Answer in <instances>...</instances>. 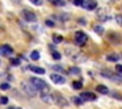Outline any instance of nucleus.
<instances>
[{
    "label": "nucleus",
    "mask_w": 122,
    "mask_h": 109,
    "mask_svg": "<svg viewBox=\"0 0 122 109\" xmlns=\"http://www.w3.org/2000/svg\"><path fill=\"white\" fill-rule=\"evenodd\" d=\"M30 84H32L37 91L47 89V85H46V83L43 82L42 79H38V78H32V79H30Z\"/></svg>",
    "instance_id": "nucleus-1"
},
{
    "label": "nucleus",
    "mask_w": 122,
    "mask_h": 109,
    "mask_svg": "<svg viewBox=\"0 0 122 109\" xmlns=\"http://www.w3.org/2000/svg\"><path fill=\"white\" fill-rule=\"evenodd\" d=\"M87 41H88V37H87V34H85V33L76 32V34H75V43H76V45L83 46V45H85V43H87Z\"/></svg>",
    "instance_id": "nucleus-2"
},
{
    "label": "nucleus",
    "mask_w": 122,
    "mask_h": 109,
    "mask_svg": "<svg viewBox=\"0 0 122 109\" xmlns=\"http://www.w3.org/2000/svg\"><path fill=\"white\" fill-rule=\"evenodd\" d=\"M21 87H22V89L25 91V93H26L29 97H34L36 93H37V89H36L32 84H29V83H22Z\"/></svg>",
    "instance_id": "nucleus-3"
},
{
    "label": "nucleus",
    "mask_w": 122,
    "mask_h": 109,
    "mask_svg": "<svg viewBox=\"0 0 122 109\" xmlns=\"http://www.w3.org/2000/svg\"><path fill=\"white\" fill-rule=\"evenodd\" d=\"M22 17H24V20L28 21V22L37 21V16H36V13H33V12H30V11H22Z\"/></svg>",
    "instance_id": "nucleus-4"
},
{
    "label": "nucleus",
    "mask_w": 122,
    "mask_h": 109,
    "mask_svg": "<svg viewBox=\"0 0 122 109\" xmlns=\"http://www.w3.org/2000/svg\"><path fill=\"white\" fill-rule=\"evenodd\" d=\"M50 79L53 80L55 84H64V83H66V79H64L62 75H59V74H51Z\"/></svg>",
    "instance_id": "nucleus-5"
},
{
    "label": "nucleus",
    "mask_w": 122,
    "mask_h": 109,
    "mask_svg": "<svg viewBox=\"0 0 122 109\" xmlns=\"http://www.w3.org/2000/svg\"><path fill=\"white\" fill-rule=\"evenodd\" d=\"M83 7L85 9H88V11H93V9L97 8V1L96 0H87V1H84Z\"/></svg>",
    "instance_id": "nucleus-6"
},
{
    "label": "nucleus",
    "mask_w": 122,
    "mask_h": 109,
    "mask_svg": "<svg viewBox=\"0 0 122 109\" xmlns=\"http://www.w3.org/2000/svg\"><path fill=\"white\" fill-rule=\"evenodd\" d=\"M80 99H81L83 101H93L96 100V95L92 92H81V95H80Z\"/></svg>",
    "instance_id": "nucleus-7"
},
{
    "label": "nucleus",
    "mask_w": 122,
    "mask_h": 109,
    "mask_svg": "<svg viewBox=\"0 0 122 109\" xmlns=\"http://www.w3.org/2000/svg\"><path fill=\"white\" fill-rule=\"evenodd\" d=\"M53 101H55V103L58 104V105H61V106H66L67 104H68L66 99L62 97L61 95H54V96H53Z\"/></svg>",
    "instance_id": "nucleus-8"
},
{
    "label": "nucleus",
    "mask_w": 122,
    "mask_h": 109,
    "mask_svg": "<svg viewBox=\"0 0 122 109\" xmlns=\"http://www.w3.org/2000/svg\"><path fill=\"white\" fill-rule=\"evenodd\" d=\"M41 99H42L43 103H49V104L53 103V96H51L50 93H47V92H42V93H41Z\"/></svg>",
    "instance_id": "nucleus-9"
},
{
    "label": "nucleus",
    "mask_w": 122,
    "mask_h": 109,
    "mask_svg": "<svg viewBox=\"0 0 122 109\" xmlns=\"http://www.w3.org/2000/svg\"><path fill=\"white\" fill-rule=\"evenodd\" d=\"M1 51H3L4 55H12V54H13V49L9 45H3L1 46Z\"/></svg>",
    "instance_id": "nucleus-10"
},
{
    "label": "nucleus",
    "mask_w": 122,
    "mask_h": 109,
    "mask_svg": "<svg viewBox=\"0 0 122 109\" xmlns=\"http://www.w3.org/2000/svg\"><path fill=\"white\" fill-rule=\"evenodd\" d=\"M28 70H32L33 72H36V74H38V75H43V74H45V70H43L42 67H37V66H28Z\"/></svg>",
    "instance_id": "nucleus-11"
},
{
    "label": "nucleus",
    "mask_w": 122,
    "mask_h": 109,
    "mask_svg": "<svg viewBox=\"0 0 122 109\" xmlns=\"http://www.w3.org/2000/svg\"><path fill=\"white\" fill-rule=\"evenodd\" d=\"M108 38H109V41H110L112 43H119V42H121V41H119V40H121V37H119L118 34H116V33H112V34H109Z\"/></svg>",
    "instance_id": "nucleus-12"
},
{
    "label": "nucleus",
    "mask_w": 122,
    "mask_h": 109,
    "mask_svg": "<svg viewBox=\"0 0 122 109\" xmlns=\"http://www.w3.org/2000/svg\"><path fill=\"white\" fill-rule=\"evenodd\" d=\"M106 61L117 62V61H119V55H118V54H116V53H112V54H109V55L106 57Z\"/></svg>",
    "instance_id": "nucleus-13"
},
{
    "label": "nucleus",
    "mask_w": 122,
    "mask_h": 109,
    "mask_svg": "<svg viewBox=\"0 0 122 109\" xmlns=\"http://www.w3.org/2000/svg\"><path fill=\"white\" fill-rule=\"evenodd\" d=\"M96 91H97V92H100V93H102V95L109 93L108 87H105V85H97V87H96Z\"/></svg>",
    "instance_id": "nucleus-14"
},
{
    "label": "nucleus",
    "mask_w": 122,
    "mask_h": 109,
    "mask_svg": "<svg viewBox=\"0 0 122 109\" xmlns=\"http://www.w3.org/2000/svg\"><path fill=\"white\" fill-rule=\"evenodd\" d=\"M50 3H53L54 5H56V7H63L64 4H66V1L64 0H49Z\"/></svg>",
    "instance_id": "nucleus-15"
},
{
    "label": "nucleus",
    "mask_w": 122,
    "mask_h": 109,
    "mask_svg": "<svg viewBox=\"0 0 122 109\" xmlns=\"http://www.w3.org/2000/svg\"><path fill=\"white\" fill-rule=\"evenodd\" d=\"M72 87H74L75 89H80V88L83 87V83H81V82H79V80H76V82L72 83Z\"/></svg>",
    "instance_id": "nucleus-16"
},
{
    "label": "nucleus",
    "mask_w": 122,
    "mask_h": 109,
    "mask_svg": "<svg viewBox=\"0 0 122 109\" xmlns=\"http://www.w3.org/2000/svg\"><path fill=\"white\" fill-rule=\"evenodd\" d=\"M30 58H32L33 61H38V59H40V53H38V51H33V53L30 54Z\"/></svg>",
    "instance_id": "nucleus-17"
},
{
    "label": "nucleus",
    "mask_w": 122,
    "mask_h": 109,
    "mask_svg": "<svg viewBox=\"0 0 122 109\" xmlns=\"http://www.w3.org/2000/svg\"><path fill=\"white\" fill-rule=\"evenodd\" d=\"M70 74H72V75H79V74H80V70L77 68V67H71V68H70Z\"/></svg>",
    "instance_id": "nucleus-18"
},
{
    "label": "nucleus",
    "mask_w": 122,
    "mask_h": 109,
    "mask_svg": "<svg viewBox=\"0 0 122 109\" xmlns=\"http://www.w3.org/2000/svg\"><path fill=\"white\" fill-rule=\"evenodd\" d=\"M72 101H74V103L76 104V105H81V104L84 103V101H83L80 97H72Z\"/></svg>",
    "instance_id": "nucleus-19"
},
{
    "label": "nucleus",
    "mask_w": 122,
    "mask_h": 109,
    "mask_svg": "<svg viewBox=\"0 0 122 109\" xmlns=\"http://www.w3.org/2000/svg\"><path fill=\"white\" fill-rule=\"evenodd\" d=\"M93 29H95V32L96 33H97V34H102V33H104V29H102V28H101V26H98V25H96V26L95 28H93Z\"/></svg>",
    "instance_id": "nucleus-20"
},
{
    "label": "nucleus",
    "mask_w": 122,
    "mask_h": 109,
    "mask_svg": "<svg viewBox=\"0 0 122 109\" xmlns=\"http://www.w3.org/2000/svg\"><path fill=\"white\" fill-rule=\"evenodd\" d=\"M63 41V37L62 36H54V42L55 43H61Z\"/></svg>",
    "instance_id": "nucleus-21"
},
{
    "label": "nucleus",
    "mask_w": 122,
    "mask_h": 109,
    "mask_svg": "<svg viewBox=\"0 0 122 109\" xmlns=\"http://www.w3.org/2000/svg\"><path fill=\"white\" fill-rule=\"evenodd\" d=\"M0 104H1V105H5V104H8V97H5V96L0 97Z\"/></svg>",
    "instance_id": "nucleus-22"
},
{
    "label": "nucleus",
    "mask_w": 122,
    "mask_h": 109,
    "mask_svg": "<svg viewBox=\"0 0 122 109\" xmlns=\"http://www.w3.org/2000/svg\"><path fill=\"white\" fill-rule=\"evenodd\" d=\"M32 4H34V5H41V4L43 3V0H29Z\"/></svg>",
    "instance_id": "nucleus-23"
},
{
    "label": "nucleus",
    "mask_w": 122,
    "mask_h": 109,
    "mask_svg": "<svg viewBox=\"0 0 122 109\" xmlns=\"http://www.w3.org/2000/svg\"><path fill=\"white\" fill-rule=\"evenodd\" d=\"M20 59H11V64L12 66H20Z\"/></svg>",
    "instance_id": "nucleus-24"
},
{
    "label": "nucleus",
    "mask_w": 122,
    "mask_h": 109,
    "mask_svg": "<svg viewBox=\"0 0 122 109\" xmlns=\"http://www.w3.org/2000/svg\"><path fill=\"white\" fill-rule=\"evenodd\" d=\"M116 21L122 26V15H117V16H116Z\"/></svg>",
    "instance_id": "nucleus-25"
},
{
    "label": "nucleus",
    "mask_w": 122,
    "mask_h": 109,
    "mask_svg": "<svg viewBox=\"0 0 122 109\" xmlns=\"http://www.w3.org/2000/svg\"><path fill=\"white\" fill-rule=\"evenodd\" d=\"M0 88H1V89H9V84L8 83H1V84H0Z\"/></svg>",
    "instance_id": "nucleus-26"
},
{
    "label": "nucleus",
    "mask_w": 122,
    "mask_h": 109,
    "mask_svg": "<svg viewBox=\"0 0 122 109\" xmlns=\"http://www.w3.org/2000/svg\"><path fill=\"white\" fill-rule=\"evenodd\" d=\"M53 58L58 61V59H61V54H59L58 51H53Z\"/></svg>",
    "instance_id": "nucleus-27"
},
{
    "label": "nucleus",
    "mask_w": 122,
    "mask_h": 109,
    "mask_svg": "<svg viewBox=\"0 0 122 109\" xmlns=\"http://www.w3.org/2000/svg\"><path fill=\"white\" fill-rule=\"evenodd\" d=\"M74 4H75V5H77V7H79V5L83 7V4H84V0H74Z\"/></svg>",
    "instance_id": "nucleus-28"
},
{
    "label": "nucleus",
    "mask_w": 122,
    "mask_h": 109,
    "mask_svg": "<svg viewBox=\"0 0 122 109\" xmlns=\"http://www.w3.org/2000/svg\"><path fill=\"white\" fill-rule=\"evenodd\" d=\"M116 71L118 72V74H122V64H117V66H116Z\"/></svg>",
    "instance_id": "nucleus-29"
},
{
    "label": "nucleus",
    "mask_w": 122,
    "mask_h": 109,
    "mask_svg": "<svg viewBox=\"0 0 122 109\" xmlns=\"http://www.w3.org/2000/svg\"><path fill=\"white\" fill-rule=\"evenodd\" d=\"M46 25H49V26H54V22L50 21V20H46Z\"/></svg>",
    "instance_id": "nucleus-30"
},
{
    "label": "nucleus",
    "mask_w": 122,
    "mask_h": 109,
    "mask_svg": "<svg viewBox=\"0 0 122 109\" xmlns=\"http://www.w3.org/2000/svg\"><path fill=\"white\" fill-rule=\"evenodd\" d=\"M53 68H54V70H58V71H62V72H63V68H62V67H59V66H54Z\"/></svg>",
    "instance_id": "nucleus-31"
},
{
    "label": "nucleus",
    "mask_w": 122,
    "mask_h": 109,
    "mask_svg": "<svg viewBox=\"0 0 122 109\" xmlns=\"http://www.w3.org/2000/svg\"><path fill=\"white\" fill-rule=\"evenodd\" d=\"M8 109H16V108H15V106H9Z\"/></svg>",
    "instance_id": "nucleus-32"
}]
</instances>
